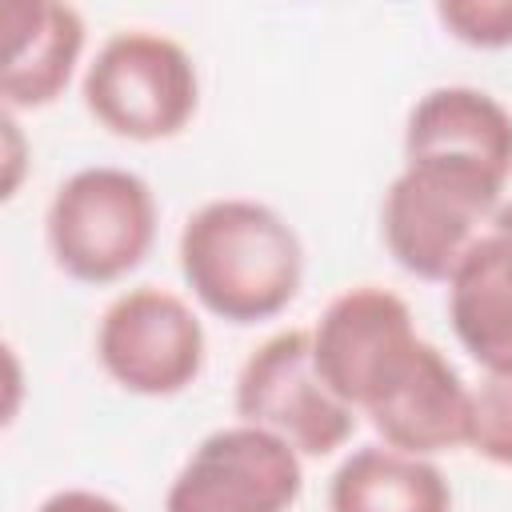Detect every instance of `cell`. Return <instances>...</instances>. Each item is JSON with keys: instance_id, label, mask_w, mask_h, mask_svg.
Segmentation results:
<instances>
[{"instance_id": "6da1fadb", "label": "cell", "mask_w": 512, "mask_h": 512, "mask_svg": "<svg viewBox=\"0 0 512 512\" xmlns=\"http://www.w3.org/2000/svg\"><path fill=\"white\" fill-rule=\"evenodd\" d=\"M180 272L208 312L232 324H256L296 300L304 248L276 208L224 196L188 216L180 232Z\"/></svg>"}, {"instance_id": "7a4b0ae2", "label": "cell", "mask_w": 512, "mask_h": 512, "mask_svg": "<svg viewBox=\"0 0 512 512\" xmlns=\"http://www.w3.org/2000/svg\"><path fill=\"white\" fill-rule=\"evenodd\" d=\"M508 176L468 156H412L384 192V244L420 280H448L476 228L496 216Z\"/></svg>"}, {"instance_id": "3957f363", "label": "cell", "mask_w": 512, "mask_h": 512, "mask_svg": "<svg viewBox=\"0 0 512 512\" xmlns=\"http://www.w3.org/2000/svg\"><path fill=\"white\" fill-rule=\"evenodd\" d=\"M152 236L156 196L128 168H80L48 204L52 260L84 284H112L128 276L148 256Z\"/></svg>"}, {"instance_id": "277c9868", "label": "cell", "mask_w": 512, "mask_h": 512, "mask_svg": "<svg viewBox=\"0 0 512 512\" xmlns=\"http://www.w3.org/2000/svg\"><path fill=\"white\" fill-rule=\"evenodd\" d=\"M200 100L192 56L160 32H116L100 44L84 72L88 112L116 136L164 140L176 136Z\"/></svg>"}, {"instance_id": "5b68a950", "label": "cell", "mask_w": 512, "mask_h": 512, "mask_svg": "<svg viewBox=\"0 0 512 512\" xmlns=\"http://www.w3.org/2000/svg\"><path fill=\"white\" fill-rule=\"evenodd\" d=\"M236 416L288 440L300 456L336 452L352 428L356 408H348L316 372L312 332L288 328L268 336L236 376Z\"/></svg>"}, {"instance_id": "8992f818", "label": "cell", "mask_w": 512, "mask_h": 512, "mask_svg": "<svg viewBox=\"0 0 512 512\" xmlns=\"http://www.w3.org/2000/svg\"><path fill=\"white\" fill-rule=\"evenodd\" d=\"M304 488L300 452L268 428L232 424L204 436L176 480L164 512H288Z\"/></svg>"}, {"instance_id": "52a82bcc", "label": "cell", "mask_w": 512, "mask_h": 512, "mask_svg": "<svg viewBox=\"0 0 512 512\" xmlns=\"http://www.w3.org/2000/svg\"><path fill=\"white\" fill-rule=\"evenodd\" d=\"M416 344L420 336L408 304L376 284L340 292L312 328V360L320 380L360 412L384 396Z\"/></svg>"}, {"instance_id": "ba28073f", "label": "cell", "mask_w": 512, "mask_h": 512, "mask_svg": "<svg viewBox=\"0 0 512 512\" xmlns=\"http://www.w3.org/2000/svg\"><path fill=\"white\" fill-rule=\"evenodd\" d=\"M104 372L136 396L184 392L204 364V328L168 288L144 284L116 296L96 328Z\"/></svg>"}, {"instance_id": "9c48e42d", "label": "cell", "mask_w": 512, "mask_h": 512, "mask_svg": "<svg viewBox=\"0 0 512 512\" xmlns=\"http://www.w3.org/2000/svg\"><path fill=\"white\" fill-rule=\"evenodd\" d=\"M388 448L408 456H432L464 448L472 436V392L456 364L428 340L416 344L400 376L364 412Z\"/></svg>"}, {"instance_id": "30bf717a", "label": "cell", "mask_w": 512, "mask_h": 512, "mask_svg": "<svg viewBox=\"0 0 512 512\" xmlns=\"http://www.w3.org/2000/svg\"><path fill=\"white\" fill-rule=\"evenodd\" d=\"M4 72L0 92L8 112L52 104L84 52V20L72 4L8 0L4 4Z\"/></svg>"}, {"instance_id": "8fae6325", "label": "cell", "mask_w": 512, "mask_h": 512, "mask_svg": "<svg viewBox=\"0 0 512 512\" xmlns=\"http://www.w3.org/2000/svg\"><path fill=\"white\" fill-rule=\"evenodd\" d=\"M448 284V316L460 344L488 372L512 368V232H480L456 260Z\"/></svg>"}, {"instance_id": "7c38bea8", "label": "cell", "mask_w": 512, "mask_h": 512, "mask_svg": "<svg viewBox=\"0 0 512 512\" xmlns=\"http://www.w3.org/2000/svg\"><path fill=\"white\" fill-rule=\"evenodd\" d=\"M412 156H468L512 176V112L468 84L432 88L408 112L404 160Z\"/></svg>"}, {"instance_id": "4fadbf2b", "label": "cell", "mask_w": 512, "mask_h": 512, "mask_svg": "<svg viewBox=\"0 0 512 512\" xmlns=\"http://www.w3.org/2000/svg\"><path fill=\"white\" fill-rule=\"evenodd\" d=\"M328 512H452V488L432 460L376 444L336 468Z\"/></svg>"}, {"instance_id": "5bb4252c", "label": "cell", "mask_w": 512, "mask_h": 512, "mask_svg": "<svg viewBox=\"0 0 512 512\" xmlns=\"http://www.w3.org/2000/svg\"><path fill=\"white\" fill-rule=\"evenodd\" d=\"M468 448L492 464L512 468V368L488 372L472 392V436Z\"/></svg>"}, {"instance_id": "9a60e30c", "label": "cell", "mask_w": 512, "mask_h": 512, "mask_svg": "<svg viewBox=\"0 0 512 512\" xmlns=\"http://www.w3.org/2000/svg\"><path fill=\"white\" fill-rule=\"evenodd\" d=\"M440 24L472 48L512 44V0H444L436 4Z\"/></svg>"}, {"instance_id": "2e32d148", "label": "cell", "mask_w": 512, "mask_h": 512, "mask_svg": "<svg viewBox=\"0 0 512 512\" xmlns=\"http://www.w3.org/2000/svg\"><path fill=\"white\" fill-rule=\"evenodd\" d=\"M36 512H124V508L112 496H100L88 488H64V492H52Z\"/></svg>"}, {"instance_id": "e0dca14e", "label": "cell", "mask_w": 512, "mask_h": 512, "mask_svg": "<svg viewBox=\"0 0 512 512\" xmlns=\"http://www.w3.org/2000/svg\"><path fill=\"white\" fill-rule=\"evenodd\" d=\"M4 140H8V180H4V196H12L16 184H20V160H24V136H20V124L12 120V112L4 116Z\"/></svg>"}, {"instance_id": "ac0fdd59", "label": "cell", "mask_w": 512, "mask_h": 512, "mask_svg": "<svg viewBox=\"0 0 512 512\" xmlns=\"http://www.w3.org/2000/svg\"><path fill=\"white\" fill-rule=\"evenodd\" d=\"M488 224H492V228H504V232H512V200H508V204H500V208H496V216H492Z\"/></svg>"}]
</instances>
